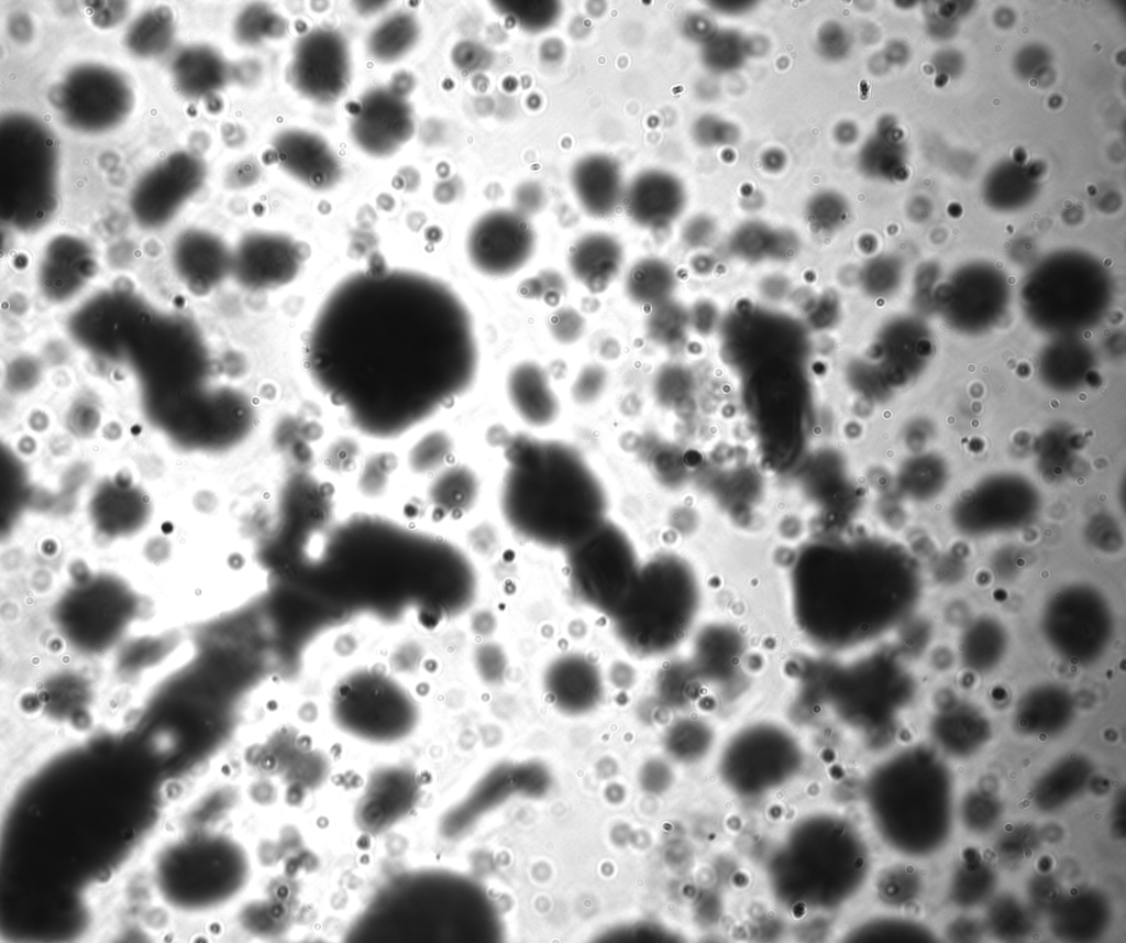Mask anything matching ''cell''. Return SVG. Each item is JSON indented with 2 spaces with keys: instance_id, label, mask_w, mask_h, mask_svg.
<instances>
[{
  "instance_id": "277c9868",
  "label": "cell",
  "mask_w": 1126,
  "mask_h": 943,
  "mask_svg": "<svg viewBox=\"0 0 1126 943\" xmlns=\"http://www.w3.org/2000/svg\"><path fill=\"white\" fill-rule=\"evenodd\" d=\"M667 578L660 559L642 562L631 594L611 617L621 643L634 654L662 651L682 631L684 613L677 607Z\"/></svg>"
},
{
  "instance_id": "2e32d148",
  "label": "cell",
  "mask_w": 1126,
  "mask_h": 943,
  "mask_svg": "<svg viewBox=\"0 0 1126 943\" xmlns=\"http://www.w3.org/2000/svg\"><path fill=\"white\" fill-rule=\"evenodd\" d=\"M543 202L544 194L537 184L526 183L515 193V210L525 217L539 211Z\"/></svg>"
},
{
  "instance_id": "7c38bea8",
  "label": "cell",
  "mask_w": 1126,
  "mask_h": 943,
  "mask_svg": "<svg viewBox=\"0 0 1126 943\" xmlns=\"http://www.w3.org/2000/svg\"><path fill=\"white\" fill-rule=\"evenodd\" d=\"M671 286V273L666 265L654 257L634 261L627 270L623 290L627 298L637 306L656 305Z\"/></svg>"
},
{
  "instance_id": "8992f818",
  "label": "cell",
  "mask_w": 1126,
  "mask_h": 943,
  "mask_svg": "<svg viewBox=\"0 0 1126 943\" xmlns=\"http://www.w3.org/2000/svg\"><path fill=\"white\" fill-rule=\"evenodd\" d=\"M1039 627L1047 646L1074 665H1092L1108 649L1115 633V613L1107 605H1060L1040 613Z\"/></svg>"
},
{
  "instance_id": "e0dca14e",
  "label": "cell",
  "mask_w": 1126,
  "mask_h": 943,
  "mask_svg": "<svg viewBox=\"0 0 1126 943\" xmlns=\"http://www.w3.org/2000/svg\"><path fill=\"white\" fill-rule=\"evenodd\" d=\"M538 276L545 288L544 301L554 306L566 293L567 286L564 276L561 272L553 268H543L538 273Z\"/></svg>"
},
{
  "instance_id": "52a82bcc",
  "label": "cell",
  "mask_w": 1126,
  "mask_h": 943,
  "mask_svg": "<svg viewBox=\"0 0 1126 943\" xmlns=\"http://www.w3.org/2000/svg\"><path fill=\"white\" fill-rule=\"evenodd\" d=\"M505 387L511 408L526 425L544 428L558 420L561 404L548 371L540 363H516L506 376Z\"/></svg>"
},
{
  "instance_id": "ac0fdd59",
  "label": "cell",
  "mask_w": 1126,
  "mask_h": 943,
  "mask_svg": "<svg viewBox=\"0 0 1126 943\" xmlns=\"http://www.w3.org/2000/svg\"><path fill=\"white\" fill-rule=\"evenodd\" d=\"M518 293L528 299H544L545 288L538 275L523 279L518 286Z\"/></svg>"
},
{
  "instance_id": "5b68a950",
  "label": "cell",
  "mask_w": 1126,
  "mask_h": 943,
  "mask_svg": "<svg viewBox=\"0 0 1126 943\" xmlns=\"http://www.w3.org/2000/svg\"><path fill=\"white\" fill-rule=\"evenodd\" d=\"M536 249L534 231L516 210L494 209L471 228L466 240L472 266L489 277H507L520 271Z\"/></svg>"
},
{
  "instance_id": "ba28073f",
  "label": "cell",
  "mask_w": 1126,
  "mask_h": 943,
  "mask_svg": "<svg viewBox=\"0 0 1126 943\" xmlns=\"http://www.w3.org/2000/svg\"><path fill=\"white\" fill-rule=\"evenodd\" d=\"M571 184L583 210L594 218H606L622 204L625 187L615 161L590 155L575 164Z\"/></svg>"
},
{
  "instance_id": "9c48e42d",
  "label": "cell",
  "mask_w": 1126,
  "mask_h": 943,
  "mask_svg": "<svg viewBox=\"0 0 1126 943\" xmlns=\"http://www.w3.org/2000/svg\"><path fill=\"white\" fill-rule=\"evenodd\" d=\"M623 257V248L614 235L589 232L571 246L567 264L576 282L589 293L599 294L620 273Z\"/></svg>"
},
{
  "instance_id": "30bf717a",
  "label": "cell",
  "mask_w": 1126,
  "mask_h": 943,
  "mask_svg": "<svg viewBox=\"0 0 1126 943\" xmlns=\"http://www.w3.org/2000/svg\"><path fill=\"white\" fill-rule=\"evenodd\" d=\"M678 200V188L670 176L648 171L637 175L625 189L622 205L633 223L651 228L669 219Z\"/></svg>"
},
{
  "instance_id": "ffe728a7",
  "label": "cell",
  "mask_w": 1126,
  "mask_h": 943,
  "mask_svg": "<svg viewBox=\"0 0 1126 943\" xmlns=\"http://www.w3.org/2000/svg\"><path fill=\"white\" fill-rule=\"evenodd\" d=\"M582 308H583L584 311H587V312H588V308H590L589 312H594V311H596L599 308V301L595 297H590V296L589 297H585L583 299Z\"/></svg>"
},
{
  "instance_id": "d6986e66",
  "label": "cell",
  "mask_w": 1126,
  "mask_h": 943,
  "mask_svg": "<svg viewBox=\"0 0 1126 943\" xmlns=\"http://www.w3.org/2000/svg\"><path fill=\"white\" fill-rule=\"evenodd\" d=\"M619 349L620 348L618 341L612 338H608L605 341H603L600 352L603 355L610 359L617 357V354L619 353Z\"/></svg>"
},
{
  "instance_id": "5bb4252c",
  "label": "cell",
  "mask_w": 1126,
  "mask_h": 943,
  "mask_svg": "<svg viewBox=\"0 0 1126 943\" xmlns=\"http://www.w3.org/2000/svg\"><path fill=\"white\" fill-rule=\"evenodd\" d=\"M608 382L607 370L598 364L590 363L579 370L573 385L571 395L575 403L588 405L596 402L604 393Z\"/></svg>"
},
{
  "instance_id": "6da1fadb",
  "label": "cell",
  "mask_w": 1126,
  "mask_h": 943,
  "mask_svg": "<svg viewBox=\"0 0 1126 943\" xmlns=\"http://www.w3.org/2000/svg\"><path fill=\"white\" fill-rule=\"evenodd\" d=\"M305 361L317 388L360 430L399 435L474 384L471 311L443 279L369 265L339 281L317 309Z\"/></svg>"
},
{
  "instance_id": "3957f363",
  "label": "cell",
  "mask_w": 1126,
  "mask_h": 943,
  "mask_svg": "<svg viewBox=\"0 0 1126 943\" xmlns=\"http://www.w3.org/2000/svg\"><path fill=\"white\" fill-rule=\"evenodd\" d=\"M563 553L573 594L611 618L631 594L642 564L631 538L608 518Z\"/></svg>"
},
{
  "instance_id": "8fae6325",
  "label": "cell",
  "mask_w": 1126,
  "mask_h": 943,
  "mask_svg": "<svg viewBox=\"0 0 1126 943\" xmlns=\"http://www.w3.org/2000/svg\"><path fill=\"white\" fill-rule=\"evenodd\" d=\"M1007 645L1004 625L992 616H981L962 632L958 651L964 667L972 671L986 672L1002 661Z\"/></svg>"
},
{
  "instance_id": "9a60e30c",
  "label": "cell",
  "mask_w": 1126,
  "mask_h": 943,
  "mask_svg": "<svg viewBox=\"0 0 1126 943\" xmlns=\"http://www.w3.org/2000/svg\"><path fill=\"white\" fill-rule=\"evenodd\" d=\"M548 329L558 343L568 346L577 342L583 337L586 329V320L575 308L560 307L550 315Z\"/></svg>"
},
{
  "instance_id": "7a4b0ae2",
  "label": "cell",
  "mask_w": 1126,
  "mask_h": 943,
  "mask_svg": "<svg viewBox=\"0 0 1126 943\" xmlns=\"http://www.w3.org/2000/svg\"><path fill=\"white\" fill-rule=\"evenodd\" d=\"M505 458L499 508L519 538L564 551L609 518L607 489L572 443L516 434Z\"/></svg>"
},
{
  "instance_id": "4fadbf2b",
  "label": "cell",
  "mask_w": 1126,
  "mask_h": 943,
  "mask_svg": "<svg viewBox=\"0 0 1126 943\" xmlns=\"http://www.w3.org/2000/svg\"><path fill=\"white\" fill-rule=\"evenodd\" d=\"M500 4L504 12L529 30L548 28L555 21L560 10L554 1H509Z\"/></svg>"
}]
</instances>
